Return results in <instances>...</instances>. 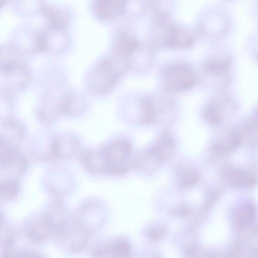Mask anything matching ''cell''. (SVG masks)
Instances as JSON below:
<instances>
[{
    "instance_id": "17",
    "label": "cell",
    "mask_w": 258,
    "mask_h": 258,
    "mask_svg": "<svg viewBox=\"0 0 258 258\" xmlns=\"http://www.w3.org/2000/svg\"><path fill=\"white\" fill-rule=\"evenodd\" d=\"M226 176L231 183L240 187H249L256 182V177L253 173L240 169H229Z\"/></svg>"
},
{
    "instance_id": "13",
    "label": "cell",
    "mask_w": 258,
    "mask_h": 258,
    "mask_svg": "<svg viewBox=\"0 0 258 258\" xmlns=\"http://www.w3.org/2000/svg\"><path fill=\"white\" fill-rule=\"evenodd\" d=\"M242 136L237 131L232 130L222 136L212 145L214 152L219 154H226L236 150L241 145Z\"/></svg>"
},
{
    "instance_id": "7",
    "label": "cell",
    "mask_w": 258,
    "mask_h": 258,
    "mask_svg": "<svg viewBox=\"0 0 258 258\" xmlns=\"http://www.w3.org/2000/svg\"><path fill=\"white\" fill-rule=\"evenodd\" d=\"M132 253L130 242L125 238H119L108 242L96 247L93 252L95 257L126 258Z\"/></svg>"
},
{
    "instance_id": "19",
    "label": "cell",
    "mask_w": 258,
    "mask_h": 258,
    "mask_svg": "<svg viewBox=\"0 0 258 258\" xmlns=\"http://www.w3.org/2000/svg\"><path fill=\"white\" fill-rule=\"evenodd\" d=\"M206 121L212 125L219 124L223 118V111L216 103H210L204 108L203 112Z\"/></svg>"
},
{
    "instance_id": "10",
    "label": "cell",
    "mask_w": 258,
    "mask_h": 258,
    "mask_svg": "<svg viewBox=\"0 0 258 258\" xmlns=\"http://www.w3.org/2000/svg\"><path fill=\"white\" fill-rule=\"evenodd\" d=\"M86 102L80 95L74 92H64L61 97L60 113L70 116H77L82 114L86 109Z\"/></svg>"
},
{
    "instance_id": "26",
    "label": "cell",
    "mask_w": 258,
    "mask_h": 258,
    "mask_svg": "<svg viewBox=\"0 0 258 258\" xmlns=\"http://www.w3.org/2000/svg\"><path fill=\"white\" fill-rule=\"evenodd\" d=\"M2 217H1V216L0 215V225H1V223H2Z\"/></svg>"
},
{
    "instance_id": "18",
    "label": "cell",
    "mask_w": 258,
    "mask_h": 258,
    "mask_svg": "<svg viewBox=\"0 0 258 258\" xmlns=\"http://www.w3.org/2000/svg\"><path fill=\"white\" fill-rule=\"evenodd\" d=\"M198 171L189 165H181L177 169V180L183 187H188L196 184L199 180Z\"/></svg>"
},
{
    "instance_id": "15",
    "label": "cell",
    "mask_w": 258,
    "mask_h": 258,
    "mask_svg": "<svg viewBox=\"0 0 258 258\" xmlns=\"http://www.w3.org/2000/svg\"><path fill=\"white\" fill-rule=\"evenodd\" d=\"M175 147L173 138L165 134L152 147L150 152L160 162L169 158L173 153Z\"/></svg>"
},
{
    "instance_id": "5",
    "label": "cell",
    "mask_w": 258,
    "mask_h": 258,
    "mask_svg": "<svg viewBox=\"0 0 258 258\" xmlns=\"http://www.w3.org/2000/svg\"><path fill=\"white\" fill-rule=\"evenodd\" d=\"M101 150L107 164L106 168L111 166L126 165L131 168L130 162L133 148L131 142L127 140H116Z\"/></svg>"
},
{
    "instance_id": "6",
    "label": "cell",
    "mask_w": 258,
    "mask_h": 258,
    "mask_svg": "<svg viewBox=\"0 0 258 258\" xmlns=\"http://www.w3.org/2000/svg\"><path fill=\"white\" fill-rule=\"evenodd\" d=\"M192 67L186 63H178L169 67L165 72L166 85L170 89L186 90L192 87L194 82Z\"/></svg>"
},
{
    "instance_id": "24",
    "label": "cell",
    "mask_w": 258,
    "mask_h": 258,
    "mask_svg": "<svg viewBox=\"0 0 258 258\" xmlns=\"http://www.w3.org/2000/svg\"><path fill=\"white\" fill-rule=\"evenodd\" d=\"M198 251V248L196 246H191L186 250V253L189 255H193Z\"/></svg>"
},
{
    "instance_id": "25",
    "label": "cell",
    "mask_w": 258,
    "mask_h": 258,
    "mask_svg": "<svg viewBox=\"0 0 258 258\" xmlns=\"http://www.w3.org/2000/svg\"><path fill=\"white\" fill-rule=\"evenodd\" d=\"M7 1V0H0V9L5 5Z\"/></svg>"
},
{
    "instance_id": "23",
    "label": "cell",
    "mask_w": 258,
    "mask_h": 258,
    "mask_svg": "<svg viewBox=\"0 0 258 258\" xmlns=\"http://www.w3.org/2000/svg\"><path fill=\"white\" fill-rule=\"evenodd\" d=\"M6 150V143L0 140V161L3 157Z\"/></svg>"
},
{
    "instance_id": "4",
    "label": "cell",
    "mask_w": 258,
    "mask_h": 258,
    "mask_svg": "<svg viewBox=\"0 0 258 258\" xmlns=\"http://www.w3.org/2000/svg\"><path fill=\"white\" fill-rule=\"evenodd\" d=\"M89 233L76 224L72 219L55 236L67 252H79L87 247Z\"/></svg>"
},
{
    "instance_id": "22",
    "label": "cell",
    "mask_w": 258,
    "mask_h": 258,
    "mask_svg": "<svg viewBox=\"0 0 258 258\" xmlns=\"http://www.w3.org/2000/svg\"><path fill=\"white\" fill-rule=\"evenodd\" d=\"M166 230L162 226H151L145 230L146 236L150 240L158 241L162 239L166 234Z\"/></svg>"
},
{
    "instance_id": "2",
    "label": "cell",
    "mask_w": 258,
    "mask_h": 258,
    "mask_svg": "<svg viewBox=\"0 0 258 258\" xmlns=\"http://www.w3.org/2000/svg\"><path fill=\"white\" fill-rule=\"evenodd\" d=\"M106 219V212L104 206L95 200L83 203L72 218L76 224L88 233L100 229Z\"/></svg>"
},
{
    "instance_id": "12",
    "label": "cell",
    "mask_w": 258,
    "mask_h": 258,
    "mask_svg": "<svg viewBox=\"0 0 258 258\" xmlns=\"http://www.w3.org/2000/svg\"><path fill=\"white\" fill-rule=\"evenodd\" d=\"M140 46L139 41L134 34L127 30H120L115 38L114 53L128 58Z\"/></svg>"
},
{
    "instance_id": "14",
    "label": "cell",
    "mask_w": 258,
    "mask_h": 258,
    "mask_svg": "<svg viewBox=\"0 0 258 258\" xmlns=\"http://www.w3.org/2000/svg\"><path fill=\"white\" fill-rule=\"evenodd\" d=\"M255 217V208L250 202H245L236 208L232 214V223L234 229L241 230L252 223Z\"/></svg>"
},
{
    "instance_id": "1",
    "label": "cell",
    "mask_w": 258,
    "mask_h": 258,
    "mask_svg": "<svg viewBox=\"0 0 258 258\" xmlns=\"http://www.w3.org/2000/svg\"><path fill=\"white\" fill-rule=\"evenodd\" d=\"M126 58L113 53L100 61L92 71L89 80L92 91L105 95L117 84L122 74L128 70Z\"/></svg>"
},
{
    "instance_id": "21",
    "label": "cell",
    "mask_w": 258,
    "mask_h": 258,
    "mask_svg": "<svg viewBox=\"0 0 258 258\" xmlns=\"http://www.w3.org/2000/svg\"><path fill=\"white\" fill-rule=\"evenodd\" d=\"M18 191L16 183L12 181H0V198L9 200L15 197Z\"/></svg>"
},
{
    "instance_id": "20",
    "label": "cell",
    "mask_w": 258,
    "mask_h": 258,
    "mask_svg": "<svg viewBox=\"0 0 258 258\" xmlns=\"http://www.w3.org/2000/svg\"><path fill=\"white\" fill-rule=\"evenodd\" d=\"M229 58H211L208 62V70L214 74H221L225 72L229 67Z\"/></svg>"
},
{
    "instance_id": "9",
    "label": "cell",
    "mask_w": 258,
    "mask_h": 258,
    "mask_svg": "<svg viewBox=\"0 0 258 258\" xmlns=\"http://www.w3.org/2000/svg\"><path fill=\"white\" fill-rule=\"evenodd\" d=\"M80 144L78 138L70 134L54 137L55 158H70L79 153Z\"/></svg>"
},
{
    "instance_id": "11",
    "label": "cell",
    "mask_w": 258,
    "mask_h": 258,
    "mask_svg": "<svg viewBox=\"0 0 258 258\" xmlns=\"http://www.w3.org/2000/svg\"><path fill=\"white\" fill-rule=\"evenodd\" d=\"M80 159L83 167L90 173L105 174L107 164L101 150H85L81 153Z\"/></svg>"
},
{
    "instance_id": "8",
    "label": "cell",
    "mask_w": 258,
    "mask_h": 258,
    "mask_svg": "<svg viewBox=\"0 0 258 258\" xmlns=\"http://www.w3.org/2000/svg\"><path fill=\"white\" fill-rule=\"evenodd\" d=\"M128 0H95L94 10L96 17L101 20H113L124 12Z\"/></svg>"
},
{
    "instance_id": "3",
    "label": "cell",
    "mask_w": 258,
    "mask_h": 258,
    "mask_svg": "<svg viewBox=\"0 0 258 258\" xmlns=\"http://www.w3.org/2000/svg\"><path fill=\"white\" fill-rule=\"evenodd\" d=\"M156 34L165 45L182 48L192 45L194 37L190 32L166 18L156 19Z\"/></svg>"
},
{
    "instance_id": "16",
    "label": "cell",
    "mask_w": 258,
    "mask_h": 258,
    "mask_svg": "<svg viewBox=\"0 0 258 258\" xmlns=\"http://www.w3.org/2000/svg\"><path fill=\"white\" fill-rule=\"evenodd\" d=\"M150 151L140 153L131 158V168L139 173H151L155 169L156 164L159 162Z\"/></svg>"
}]
</instances>
